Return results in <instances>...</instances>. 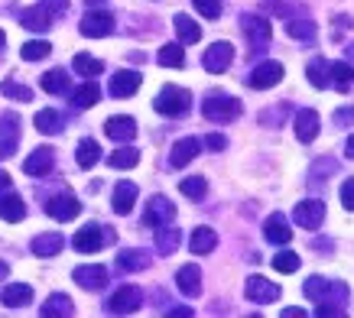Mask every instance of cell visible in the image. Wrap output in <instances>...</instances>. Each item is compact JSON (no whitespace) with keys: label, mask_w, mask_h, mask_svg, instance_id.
<instances>
[{"label":"cell","mask_w":354,"mask_h":318,"mask_svg":"<svg viewBox=\"0 0 354 318\" xmlns=\"http://www.w3.org/2000/svg\"><path fill=\"white\" fill-rule=\"evenodd\" d=\"M302 292L312 302H325V306H338V308H344L348 299H351V292H348V286L342 279H325V276H309Z\"/></svg>","instance_id":"cell-1"},{"label":"cell","mask_w":354,"mask_h":318,"mask_svg":"<svg viewBox=\"0 0 354 318\" xmlns=\"http://www.w3.org/2000/svg\"><path fill=\"white\" fill-rule=\"evenodd\" d=\"M202 114L212 124H231L234 117H241V101L234 95H227V91H212L202 101Z\"/></svg>","instance_id":"cell-2"},{"label":"cell","mask_w":354,"mask_h":318,"mask_svg":"<svg viewBox=\"0 0 354 318\" xmlns=\"http://www.w3.org/2000/svg\"><path fill=\"white\" fill-rule=\"evenodd\" d=\"M153 107L166 117H183L192 107V95L179 85H166V88H160V95L153 97Z\"/></svg>","instance_id":"cell-3"},{"label":"cell","mask_w":354,"mask_h":318,"mask_svg":"<svg viewBox=\"0 0 354 318\" xmlns=\"http://www.w3.org/2000/svg\"><path fill=\"white\" fill-rule=\"evenodd\" d=\"M283 20H286V32H290L292 39H299V43H315V36H319V26L312 20L306 10H296V7H283L277 10Z\"/></svg>","instance_id":"cell-4"},{"label":"cell","mask_w":354,"mask_h":318,"mask_svg":"<svg viewBox=\"0 0 354 318\" xmlns=\"http://www.w3.org/2000/svg\"><path fill=\"white\" fill-rule=\"evenodd\" d=\"M241 30H244V36L254 43V49H263V46L273 39V23H270L267 17H260V13H244V17H241Z\"/></svg>","instance_id":"cell-5"},{"label":"cell","mask_w":354,"mask_h":318,"mask_svg":"<svg viewBox=\"0 0 354 318\" xmlns=\"http://www.w3.org/2000/svg\"><path fill=\"white\" fill-rule=\"evenodd\" d=\"M140 306H143V292H140L137 286H120L118 292L104 302V312H111V315H133Z\"/></svg>","instance_id":"cell-6"},{"label":"cell","mask_w":354,"mask_h":318,"mask_svg":"<svg viewBox=\"0 0 354 318\" xmlns=\"http://www.w3.org/2000/svg\"><path fill=\"white\" fill-rule=\"evenodd\" d=\"M231 62H234V46L231 43H212L208 49H205L202 55V65H205V72H212V75H221L231 68Z\"/></svg>","instance_id":"cell-7"},{"label":"cell","mask_w":354,"mask_h":318,"mask_svg":"<svg viewBox=\"0 0 354 318\" xmlns=\"http://www.w3.org/2000/svg\"><path fill=\"white\" fill-rule=\"evenodd\" d=\"M78 30H82V36H88V39L111 36V32H114V17H111L108 10H88L85 17H82V23H78Z\"/></svg>","instance_id":"cell-8"},{"label":"cell","mask_w":354,"mask_h":318,"mask_svg":"<svg viewBox=\"0 0 354 318\" xmlns=\"http://www.w3.org/2000/svg\"><path fill=\"white\" fill-rule=\"evenodd\" d=\"M244 296L250 299L254 306H267V302H277L279 299V286L273 279H263V276H247Z\"/></svg>","instance_id":"cell-9"},{"label":"cell","mask_w":354,"mask_h":318,"mask_svg":"<svg viewBox=\"0 0 354 318\" xmlns=\"http://www.w3.org/2000/svg\"><path fill=\"white\" fill-rule=\"evenodd\" d=\"M292 218H296V224H299V227L315 231V227H322V221H325V202H322V198H306V202L296 205Z\"/></svg>","instance_id":"cell-10"},{"label":"cell","mask_w":354,"mask_h":318,"mask_svg":"<svg viewBox=\"0 0 354 318\" xmlns=\"http://www.w3.org/2000/svg\"><path fill=\"white\" fill-rule=\"evenodd\" d=\"M72 279H75L82 289H88V292H97V289L108 286V270L101 263H82L72 270Z\"/></svg>","instance_id":"cell-11"},{"label":"cell","mask_w":354,"mask_h":318,"mask_svg":"<svg viewBox=\"0 0 354 318\" xmlns=\"http://www.w3.org/2000/svg\"><path fill=\"white\" fill-rule=\"evenodd\" d=\"M46 212H49V218H55V221H72V218H78V212H82V202H78L72 191H59V195H53V198L46 202Z\"/></svg>","instance_id":"cell-12"},{"label":"cell","mask_w":354,"mask_h":318,"mask_svg":"<svg viewBox=\"0 0 354 318\" xmlns=\"http://www.w3.org/2000/svg\"><path fill=\"white\" fill-rule=\"evenodd\" d=\"M176 218V205L166 198V195H153L147 202V212H143V224L147 227H160V224L172 221Z\"/></svg>","instance_id":"cell-13"},{"label":"cell","mask_w":354,"mask_h":318,"mask_svg":"<svg viewBox=\"0 0 354 318\" xmlns=\"http://www.w3.org/2000/svg\"><path fill=\"white\" fill-rule=\"evenodd\" d=\"M55 166V153L49 147H39V149H32L30 156L23 159V172L26 176H32V179H43V176H49Z\"/></svg>","instance_id":"cell-14"},{"label":"cell","mask_w":354,"mask_h":318,"mask_svg":"<svg viewBox=\"0 0 354 318\" xmlns=\"http://www.w3.org/2000/svg\"><path fill=\"white\" fill-rule=\"evenodd\" d=\"M292 127H296L299 143H312V140L319 137V130H322V117H319V111L306 107V111H299V114L292 117Z\"/></svg>","instance_id":"cell-15"},{"label":"cell","mask_w":354,"mask_h":318,"mask_svg":"<svg viewBox=\"0 0 354 318\" xmlns=\"http://www.w3.org/2000/svg\"><path fill=\"white\" fill-rule=\"evenodd\" d=\"M198 153H202V140H198V137L176 140V147H172V153H169V166H172V169H185V166H189Z\"/></svg>","instance_id":"cell-16"},{"label":"cell","mask_w":354,"mask_h":318,"mask_svg":"<svg viewBox=\"0 0 354 318\" xmlns=\"http://www.w3.org/2000/svg\"><path fill=\"white\" fill-rule=\"evenodd\" d=\"M101 244H104L101 224H85V227H78V234L72 237V247H75L78 254H97Z\"/></svg>","instance_id":"cell-17"},{"label":"cell","mask_w":354,"mask_h":318,"mask_svg":"<svg viewBox=\"0 0 354 318\" xmlns=\"http://www.w3.org/2000/svg\"><path fill=\"white\" fill-rule=\"evenodd\" d=\"M250 88H257V91H267V88L279 85L283 82V65L279 62H260L254 72H250Z\"/></svg>","instance_id":"cell-18"},{"label":"cell","mask_w":354,"mask_h":318,"mask_svg":"<svg viewBox=\"0 0 354 318\" xmlns=\"http://www.w3.org/2000/svg\"><path fill=\"white\" fill-rule=\"evenodd\" d=\"M104 133H108L114 143H130V140L137 137V120L127 114L108 117V120H104Z\"/></svg>","instance_id":"cell-19"},{"label":"cell","mask_w":354,"mask_h":318,"mask_svg":"<svg viewBox=\"0 0 354 318\" xmlns=\"http://www.w3.org/2000/svg\"><path fill=\"white\" fill-rule=\"evenodd\" d=\"M143 85V75L133 72V68H124V72H114V78H111V95L114 97H133L137 95V88Z\"/></svg>","instance_id":"cell-20"},{"label":"cell","mask_w":354,"mask_h":318,"mask_svg":"<svg viewBox=\"0 0 354 318\" xmlns=\"http://www.w3.org/2000/svg\"><path fill=\"white\" fill-rule=\"evenodd\" d=\"M263 237H267L270 244H277V247H283V244H290L292 241V227H290V221L283 218L279 212H273L263 221Z\"/></svg>","instance_id":"cell-21"},{"label":"cell","mask_w":354,"mask_h":318,"mask_svg":"<svg viewBox=\"0 0 354 318\" xmlns=\"http://www.w3.org/2000/svg\"><path fill=\"white\" fill-rule=\"evenodd\" d=\"M176 286H179V292L189 299H195L198 292H202V270L195 263H185L176 270Z\"/></svg>","instance_id":"cell-22"},{"label":"cell","mask_w":354,"mask_h":318,"mask_svg":"<svg viewBox=\"0 0 354 318\" xmlns=\"http://www.w3.org/2000/svg\"><path fill=\"white\" fill-rule=\"evenodd\" d=\"M153 256L147 250H140V247H130V250H120L118 254V270L124 273H143V270H150Z\"/></svg>","instance_id":"cell-23"},{"label":"cell","mask_w":354,"mask_h":318,"mask_svg":"<svg viewBox=\"0 0 354 318\" xmlns=\"http://www.w3.org/2000/svg\"><path fill=\"white\" fill-rule=\"evenodd\" d=\"M32 302V286L26 283H7V286L0 289V306L7 308H23Z\"/></svg>","instance_id":"cell-24"},{"label":"cell","mask_w":354,"mask_h":318,"mask_svg":"<svg viewBox=\"0 0 354 318\" xmlns=\"http://www.w3.org/2000/svg\"><path fill=\"white\" fill-rule=\"evenodd\" d=\"M0 218L3 221H10V224H17V221H23L26 218V205H23V198L17 195V191H0Z\"/></svg>","instance_id":"cell-25"},{"label":"cell","mask_w":354,"mask_h":318,"mask_svg":"<svg viewBox=\"0 0 354 318\" xmlns=\"http://www.w3.org/2000/svg\"><path fill=\"white\" fill-rule=\"evenodd\" d=\"M65 247V237L59 231H49V234H36L32 237V244H30V250L36 256H55L59 250Z\"/></svg>","instance_id":"cell-26"},{"label":"cell","mask_w":354,"mask_h":318,"mask_svg":"<svg viewBox=\"0 0 354 318\" xmlns=\"http://www.w3.org/2000/svg\"><path fill=\"white\" fill-rule=\"evenodd\" d=\"M137 195H140V189L133 185V182H118V185H114V198H111L114 212H118V214H130V212H133Z\"/></svg>","instance_id":"cell-27"},{"label":"cell","mask_w":354,"mask_h":318,"mask_svg":"<svg viewBox=\"0 0 354 318\" xmlns=\"http://www.w3.org/2000/svg\"><path fill=\"white\" fill-rule=\"evenodd\" d=\"M179 241H183V234H179V227H172V221H166V224H160V227H156V250H160L162 256L176 254Z\"/></svg>","instance_id":"cell-28"},{"label":"cell","mask_w":354,"mask_h":318,"mask_svg":"<svg viewBox=\"0 0 354 318\" xmlns=\"http://www.w3.org/2000/svg\"><path fill=\"white\" fill-rule=\"evenodd\" d=\"M32 124H36V130H39V133H49V137H53V133H62V127H65L62 114H59L55 107H43L39 114L32 117Z\"/></svg>","instance_id":"cell-29"},{"label":"cell","mask_w":354,"mask_h":318,"mask_svg":"<svg viewBox=\"0 0 354 318\" xmlns=\"http://www.w3.org/2000/svg\"><path fill=\"white\" fill-rule=\"evenodd\" d=\"M218 247V234L212 231V227H195L192 231V237H189V250H192V254H212V250H215Z\"/></svg>","instance_id":"cell-30"},{"label":"cell","mask_w":354,"mask_h":318,"mask_svg":"<svg viewBox=\"0 0 354 318\" xmlns=\"http://www.w3.org/2000/svg\"><path fill=\"white\" fill-rule=\"evenodd\" d=\"M172 26H176V32H179V39H183L185 46L202 39V26H198L189 13H176V17H172Z\"/></svg>","instance_id":"cell-31"},{"label":"cell","mask_w":354,"mask_h":318,"mask_svg":"<svg viewBox=\"0 0 354 318\" xmlns=\"http://www.w3.org/2000/svg\"><path fill=\"white\" fill-rule=\"evenodd\" d=\"M39 315L53 318V315H75V306H72V299L65 296V292H53V296L46 299V306H39Z\"/></svg>","instance_id":"cell-32"},{"label":"cell","mask_w":354,"mask_h":318,"mask_svg":"<svg viewBox=\"0 0 354 318\" xmlns=\"http://www.w3.org/2000/svg\"><path fill=\"white\" fill-rule=\"evenodd\" d=\"M97 101H101V88H97L91 78H88L82 88H75V91H72V104H75L78 111H88V107H95Z\"/></svg>","instance_id":"cell-33"},{"label":"cell","mask_w":354,"mask_h":318,"mask_svg":"<svg viewBox=\"0 0 354 318\" xmlns=\"http://www.w3.org/2000/svg\"><path fill=\"white\" fill-rule=\"evenodd\" d=\"M328 85L338 91H348L354 85V68L348 62H332L328 65Z\"/></svg>","instance_id":"cell-34"},{"label":"cell","mask_w":354,"mask_h":318,"mask_svg":"<svg viewBox=\"0 0 354 318\" xmlns=\"http://www.w3.org/2000/svg\"><path fill=\"white\" fill-rule=\"evenodd\" d=\"M328 65L322 55H315V59H309V65H306V78H309L312 88H328Z\"/></svg>","instance_id":"cell-35"},{"label":"cell","mask_w":354,"mask_h":318,"mask_svg":"<svg viewBox=\"0 0 354 318\" xmlns=\"http://www.w3.org/2000/svg\"><path fill=\"white\" fill-rule=\"evenodd\" d=\"M20 23L26 26V30H32V32H46L49 26H53V17H49L43 7H32V10L20 13Z\"/></svg>","instance_id":"cell-36"},{"label":"cell","mask_w":354,"mask_h":318,"mask_svg":"<svg viewBox=\"0 0 354 318\" xmlns=\"http://www.w3.org/2000/svg\"><path fill=\"white\" fill-rule=\"evenodd\" d=\"M72 68H75L78 75H85V78H97V75L104 72V62L95 59V55H88V53H78L75 59H72Z\"/></svg>","instance_id":"cell-37"},{"label":"cell","mask_w":354,"mask_h":318,"mask_svg":"<svg viewBox=\"0 0 354 318\" xmlns=\"http://www.w3.org/2000/svg\"><path fill=\"white\" fill-rule=\"evenodd\" d=\"M97 159H101V147H97L95 140H82L75 147V162L82 166V169H91Z\"/></svg>","instance_id":"cell-38"},{"label":"cell","mask_w":354,"mask_h":318,"mask_svg":"<svg viewBox=\"0 0 354 318\" xmlns=\"http://www.w3.org/2000/svg\"><path fill=\"white\" fill-rule=\"evenodd\" d=\"M179 191H183L185 198H192V202H202L205 195H208V182H205V176H189V179L179 182Z\"/></svg>","instance_id":"cell-39"},{"label":"cell","mask_w":354,"mask_h":318,"mask_svg":"<svg viewBox=\"0 0 354 318\" xmlns=\"http://www.w3.org/2000/svg\"><path fill=\"white\" fill-rule=\"evenodd\" d=\"M43 91H49V95H65V91H68V72H65V68L46 72L43 75Z\"/></svg>","instance_id":"cell-40"},{"label":"cell","mask_w":354,"mask_h":318,"mask_svg":"<svg viewBox=\"0 0 354 318\" xmlns=\"http://www.w3.org/2000/svg\"><path fill=\"white\" fill-rule=\"evenodd\" d=\"M156 62L166 65V68H183L185 65V49L179 43H169V46H162L160 55H156Z\"/></svg>","instance_id":"cell-41"},{"label":"cell","mask_w":354,"mask_h":318,"mask_svg":"<svg viewBox=\"0 0 354 318\" xmlns=\"http://www.w3.org/2000/svg\"><path fill=\"white\" fill-rule=\"evenodd\" d=\"M114 169H133L140 162V149H133V147H124V149H114L111 153V159H108Z\"/></svg>","instance_id":"cell-42"},{"label":"cell","mask_w":354,"mask_h":318,"mask_svg":"<svg viewBox=\"0 0 354 318\" xmlns=\"http://www.w3.org/2000/svg\"><path fill=\"white\" fill-rule=\"evenodd\" d=\"M49 53H53V46L46 43V39H30V43L20 49V55L26 62H39V59H46Z\"/></svg>","instance_id":"cell-43"},{"label":"cell","mask_w":354,"mask_h":318,"mask_svg":"<svg viewBox=\"0 0 354 318\" xmlns=\"http://www.w3.org/2000/svg\"><path fill=\"white\" fill-rule=\"evenodd\" d=\"M0 95L13 97V101H32V88L20 85V82H13V78H7V82L0 85Z\"/></svg>","instance_id":"cell-44"},{"label":"cell","mask_w":354,"mask_h":318,"mask_svg":"<svg viewBox=\"0 0 354 318\" xmlns=\"http://www.w3.org/2000/svg\"><path fill=\"white\" fill-rule=\"evenodd\" d=\"M273 270H277V273H296V270H299V254H292V250L273 254Z\"/></svg>","instance_id":"cell-45"},{"label":"cell","mask_w":354,"mask_h":318,"mask_svg":"<svg viewBox=\"0 0 354 318\" xmlns=\"http://www.w3.org/2000/svg\"><path fill=\"white\" fill-rule=\"evenodd\" d=\"M332 172H338V162H335V159H315L309 176H312V182H322V179H328Z\"/></svg>","instance_id":"cell-46"},{"label":"cell","mask_w":354,"mask_h":318,"mask_svg":"<svg viewBox=\"0 0 354 318\" xmlns=\"http://www.w3.org/2000/svg\"><path fill=\"white\" fill-rule=\"evenodd\" d=\"M221 7H225V0H195V10L202 13L205 20H218Z\"/></svg>","instance_id":"cell-47"},{"label":"cell","mask_w":354,"mask_h":318,"mask_svg":"<svg viewBox=\"0 0 354 318\" xmlns=\"http://www.w3.org/2000/svg\"><path fill=\"white\" fill-rule=\"evenodd\" d=\"M39 7H43L49 17H55V13H65V10H68V0H39Z\"/></svg>","instance_id":"cell-48"},{"label":"cell","mask_w":354,"mask_h":318,"mask_svg":"<svg viewBox=\"0 0 354 318\" xmlns=\"http://www.w3.org/2000/svg\"><path fill=\"white\" fill-rule=\"evenodd\" d=\"M342 205L348 212H354V179L342 182Z\"/></svg>","instance_id":"cell-49"},{"label":"cell","mask_w":354,"mask_h":318,"mask_svg":"<svg viewBox=\"0 0 354 318\" xmlns=\"http://www.w3.org/2000/svg\"><path fill=\"white\" fill-rule=\"evenodd\" d=\"M202 143H205L208 149H215V153H221V149L227 147V137H225V133H208V137H205Z\"/></svg>","instance_id":"cell-50"},{"label":"cell","mask_w":354,"mask_h":318,"mask_svg":"<svg viewBox=\"0 0 354 318\" xmlns=\"http://www.w3.org/2000/svg\"><path fill=\"white\" fill-rule=\"evenodd\" d=\"M332 120L338 124V127H348V124H354V107H338Z\"/></svg>","instance_id":"cell-51"},{"label":"cell","mask_w":354,"mask_h":318,"mask_svg":"<svg viewBox=\"0 0 354 318\" xmlns=\"http://www.w3.org/2000/svg\"><path fill=\"white\" fill-rule=\"evenodd\" d=\"M315 315H319V318H342V315H344V308H338V306H325V302H319Z\"/></svg>","instance_id":"cell-52"},{"label":"cell","mask_w":354,"mask_h":318,"mask_svg":"<svg viewBox=\"0 0 354 318\" xmlns=\"http://www.w3.org/2000/svg\"><path fill=\"white\" fill-rule=\"evenodd\" d=\"M166 315H172V318H189V315H195L189 306H172V308H166Z\"/></svg>","instance_id":"cell-53"},{"label":"cell","mask_w":354,"mask_h":318,"mask_svg":"<svg viewBox=\"0 0 354 318\" xmlns=\"http://www.w3.org/2000/svg\"><path fill=\"white\" fill-rule=\"evenodd\" d=\"M13 147H17V140H10V137H0V159H3V156H10V153H13Z\"/></svg>","instance_id":"cell-54"},{"label":"cell","mask_w":354,"mask_h":318,"mask_svg":"<svg viewBox=\"0 0 354 318\" xmlns=\"http://www.w3.org/2000/svg\"><path fill=\"white\" fill-rule=\"evenodd\" d=\"M263 3H267V7H273V13H277V10H283L290 0H263Z\"/></svg>","instance_id":"cell-55"},{"label":"cell","mask_w":354,"mask_h":318,"mask_svg":"<svg viewBox=\"0 0 354 318\" xmlns=\"http://www.w3.org/2000/svg\"><path fill=\"white\" fill-rule=\"evenodd\" d=\"M306 312L302 308H283V318H302Z\"/></svg>","instance_id":"cell-56"},{"label":"cell","mask_w":354,"mask_h":318,"mask_svg":"<svg viewBox=\"0 0 354 318\" xmlns=\"http://www.w3.org/2000/svg\"><path fill=\"white\" fill-rule=\"evenodd\" d=\"M344 156L348 159H354V133L348 137V143H344Z\"/></svg>","instance_id":"cell-57"},{"label":"cell","mask_w":354,"mask_h":318,"mask_svg":"<svg viewBox=\"0 0 354 318\" xmlns=\"http://www.w3.org/2000/svg\"><path fill=\"white\" fill-rule=\"evenodd\" d=\"M3 189H10V176H7V172L0 169V191H3Z\"/></svg>","instance_id":"cell-58"},{"label":"cell","mask_w":354,"mask_h":318,"mask_svg":"<svg viewBox=\"0 0 354 318\" xmlns=\"http://www.w3.org/2000/svg\"><path fill=\"white\" fill-rule=\"evenodd\" d=\"M7 276H10V266H7V263H3V260H0V283H3Z\"/></svg>","instance_id":"cell-59"},{"label":"cell","mask_w":354,"mask_h":318,"mask_svg":"<svg viewBox=\"0 0 354 318\" xmlns=\"http://www.w3.org/2000/svg\"><path fill=\"white\" fill-rule=\"evenodd\" d=\"M3 46H7V36H3V30H0V49H3Z\"/></svg>","instance_id":"cell-60"}]
</instances>
